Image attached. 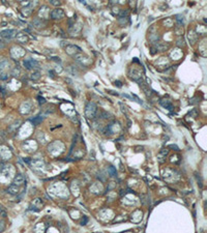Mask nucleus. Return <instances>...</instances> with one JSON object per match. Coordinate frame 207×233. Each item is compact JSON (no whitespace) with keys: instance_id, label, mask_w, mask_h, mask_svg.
Here are the masks:
<instances>
[{"instance_id":"f257e3e1","label":"nucleus","mask_w":207,"mask_h":233,"mask_svg":"<svg viewBox=\"0 0 207 233\" xmlns=\"http://www.w3.org/2000/svg\"><path fill=\"white\" fill-rule=\"evenodd\" d=\"M96 112H98V107L94 103H88L85 108V115L87 118L89 119H94L96 116Z\"/></svg>"},{"instance_id":"f03ea898","label":"nucleus","mask_w":207,"mask_h":233,"mask_svg":"<svg viewBox=\"0 0 207 233\" xmlns=\"http://www.w3.org/2000/svg\"><path fill=\"white\" fill-rule=\"evenodd\" d=\"M65 51H66L67 54H70L71 56H76L77 54H80L82 53V49L78 46H75V45H67L65 47Z\"/></svg>"},{"instance_id":"7ed1b4c3","label":"nucleus","mask_w":207,"mask_h":233,"mask_svg":"<svg viewBox=\"0 0 207 233\" xmlns=\"http://www.w3.org/2000/svg\"><path fill=\"white\" fill-rule=\"evenodd\" d=\"M16 35H17V30H15V29L3 30L0 33V36L3 37V39H11L12 37H15Z\"/></svg>"},{"instance_id":"20e7f679","label":"nucleus","mask_w":207,"mask_h":233,"mask_svg":"<svg viewBox=\"0 0 207 233\" xmlns=\"http://www.w3.org/2000/svg\"><path fill=\"white\" fill-rule=\"evenodd\" d=\"M46 24H47V21L44 20L43 18H35V19H33V21H32L33 27H36V28L44 27V26H46Z\"/></svg>"},{"instance_id":"39448f33","label":"nucleus","mask_w":207,"mask_h":233,"mask_svg":"<svg viewBox=\"0 0 207 233\" xmlns=\"http://www.w3.org/2000/svg\"><path fill=\"white\" fill-rule=\"evenodd\" d=\"M52 19H62L64 17V11L61 8H56L51 12Z\"/></svg>"},{"instance_id":"423d86ee","label":"nucleus","mask_w":207,"mask_h":233,"mask_svg":"<svg viewBox=\"0 0 207 233\" xmlns=\"http://www.w3.org/2000/svg\"><path fill=\"white\" fill-rule=\"evenodd\" d=\"M24 181H25V178H24V176L22 175V174H17L15 176V178H14V184H16V185H21V184H23L24 183Z\"/></svg>"},{"instance_id":"0eeeda50","label":"nucleus","mask_w":207,"mask_h":233,"mask_svg":"<svg viewBox=\"0 0 207 233\" xmlns=\"http://www.w3.org/2000/svg\"><path fill=\"white\" fill-rule=\"evenodd\" d=\"M6 192H7L8 194H11V195H18L19 194V187H18V185H16V184H11L7 188Z\"/></svg>"},{"instance_id":"6e6552de","label":"nucleus","mask_w":207,"mask_h":233,"mask_svg":"<svg viewBox=\"0 0 207 233\" xmlns=\"http://www.w3.org/2000/svg\"><path fill=\"white\" fill-rule=\"evenodd\" d=\"M159 104H161L163 107H165L166 109L170 110V111H172V109H173V106H172L171 102H170V100H162L161 102H159Z\"/></svg>"},{"instance_id":"1a4fd4ad","label":"nucleus","mask_w":207,"mask_h":233,"mask_svg":"<svg viewBox=\"0 0 207 233\" xmlns=\"http://www.w3.org/2000/svg\"><path fill=\"white\" fill-rule=\"evenodd\" d=\"M16 36H17V39H18L20 43H22V44L26 43L27 40H28V36H27V35H25V34H23V33H19L18 35H16Z\"/></svg>"},{"instance_id":"9d476101","label":"nucleus","mask_w":207,"mask_h":233,"mask_svg":"<svg viewBox=\"0 0 207 233\" xmlns=\"http://www.w3.org/2000/svg\"><path fill=\"white\" fill-rule=\"evenodd\" d=\"M30 121L32 122V123L34 124V125H38L40 122L43 121V118L40 117V116H36V117H34L33 119H30Z\"/></svg>"},{"instance_id":"9b49d317","label":"nucleus","mask_w":207,"mask_h":233,"mask_svg":"<svg viewBox=\"0 0 207 233\" xmlns=\"http://www.w3.org/2000/svg\"><path fill=\"white\" fill-rule=\"evenodd\" d=\"M39 78H40V73H39L38 71H35V72H33V73L31 74V79H32V80H34V81L38 80Z\"/></svg>"},{"instance_id":"f8f14e48","label":"nucleus","mask_w":207,"mask_h":233,"mask_svg":"<svg viewBox=\"0 0 207 233\" xmlns=\"http://www.w3.org/2000/svg\"><path fill=\"white\" fill-rule=\"evenodd\" d=\"M29 62H30V65H31V68H36L39 67V63L37 61H35L34 59H29Z\"/></svg>"},{"instance_id":"ddd939ff","label":"nucleus","mask_w":207,"mask_h":233,"mask_svg":"<svg viewBox=\"0 0 207 233\" xmlns=\"http://www.w3.org/2000/svg\"><path fill=\"white\" fill-rule=\"evenodd\" d=\"M20 74H21V71H20V68H19V67H15L14 70H12V72H11V75L14 77H19V76H20Z\"/></svg>"},{"instance_id":"4468645a","label":"nucleus","mask_w":207,"mask_h":233,"mask_svg":"<svg viewBox=\"0 0 207 233\" xmlns=\"http://www.w3.org/2000/svg\"><path fill=\"white\" fill-rule=\"evenodd\" d=\"M108 172L111 176H116V169L113 166H110L108 168Z\"/></svg>"},{"instance_id":"2eb2a0df","label":"nucleus","mask_w":207,"mask_h":233,"mask_svg":"<svg viewBox=\"0 0 207 233\" xmlns=\"http://www.w3.org/2000/svg\"><path fill=\"white\" fill-rule=\"evenodd\" d=\"M23 64H24V67H26V70H31V65H30L29 60H24Z\"/></svg>"},{"instance_id":"dca6fc26","label":"nucleus","mask_w":207,"mask_h":233,"mask_svg":"<svg viewBox=\"0 0 207 233\" xmlns=\"http://www.w3.org/2000/svg\"><path fill=\"white\" fill-rule=\"evenodd\" d=\"M5 229V223L4 221H0V232H2Z\"/></svg>"},{"instance_id":"f3484780","label":"nucleus","mask_w":207,"mask_h":233,"mask_svg":"<svg viewBox=\"0 0 207 233\" xmlns=\"http://www.w3.org/2000/svg\"><path fill=\"white\" fill-rule=\"evenodd\" d=\"M50 2H51L53 5H60V4H61V2H60V1H56V0H51Z\"/></svg>"},{"instance_id":"a211bd4d","label":"nucleus","mask_w":207,"mask_h":233,"mask_svg":"<svg viewBox=\"0 0 207 233\" xmlns=\"http://www.w3.org/2000/svg\"><path fill=\"white\" fill-rule=\"evenodd\" d=\"M37 99H38V102H39V104H45V103H46V100L44 99V97L37 96Z\"/></svg>"},{"instance_id":"6ab92c4d","label":"nucleus","mask_w":207,"mask_h":233,"mask_svg":"<svg viewBox=\"0 0 207 233\" xmlns=\"http://www.w3.org/2000/svg\"><path fill=\"white\" fill-rule=\"evenodd\" d=\"M0 79H1V80H6V79H7V75H6V74H1V75H0Z\"/></svg>"},{"instance_id":"aec40b11","label":"nucleus","mask_w":207,"mask_h":233,"mask_svg":"<svg viewBox=\"0 0 207 233\" xmlns=\"http://www.w3.org/2000/svg\"><path fill=\"white\" fill-rule=\"evenodd\" d=\"M115 85H117L118 87H121L122 85H121V82H119V81H115Z\"/></svg>"},{"instance_id":"412c9836","label":"nucleus","mask_w":207,"mask_h":233,"mask_svg":"<svg viewBox=\"0 0 207 233\" xmlns=\"http://www.w3.org/2000/svg\"><path fill=\"white\" fill-rule=\"evenodd\" d=\"M87 221H88V219L85 218V219H84V221H82V225H85L86 223H87Z\"/></svg>"},{"instance_id":"4be33fe9","label":"nucleus","mask_w":207,"mask_h":233,"mask_svg":"<svg viewBox=\"0 0 207 233\" xmlns=\"http://www.w3.org/2000/svg\"><path fill=\"white\" fill-rule=\"evenodd\" d=\"M53 60H55V61H58V62H60V58H59V57H54V58H53Z\"/></svg>"},{"instance_id":"5701e85b","label":"nucleus","mask_w":207,"mask_h":233,"mask_svg":"<svg viewBox=\"0 0 207 233\" xmlns=\"http://www.w3.org/2000/svg\"><path fill=\"white\" fill-rule=\"evenodd\" d=\"M3 168V163L2 162H0V170H1Z\"/></svg>"}]
</instances>
